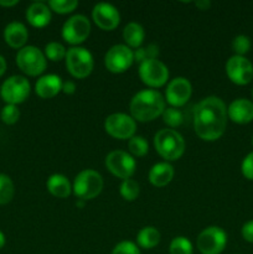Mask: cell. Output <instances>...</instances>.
<instances>
[{
	"label": "cell",
	"instance_id": "cell-7",
	"mask_svg": "<svg viewBox=\"0 0 253 254\" xmlns=\"http://www.w3.org/2000/svg\"><path fill=\"white\" fill-rule=\"evenodd\" d=\"M30 94V83L25 77L11 76L5 79L0 88V96L7 104L22 103Z\"/></svg>",
	"mask_w": 253,
	"mask_h": 254
},
{
	"label": "cell",
	"instance_id": "cell-10",
	"mask_svg": "<svg viewBox=\"0 0 253 254\" xmlns=\"http://www.w3.org/2000/svg\"><path fill=\"white\" fill-rule=\"evenodd\" d=\"M106 166L113 175L126 180L135 171V160L123 150H114L107 155Z\"/></svg>",
	"mask_w": 253,
	"mask_h": 254
},
{
	"label": "cell",
	"instance_id": "cell-37",
	"mask_svg": "<svg viewBox=\"0 0 253 254\" xmlns=\"http://www.w3.org/2000/svg\"><path fill=\"white\" fill-rule=\"evenodd\" d=\"M242 237L245 238L247 242L253 243V220L248 221L243 225L242 227Z\"/></svg>",
	"mask_w": 253,
	"mask_h": 254
},
{
	"label": "cell",
	"instance_id": "cell-24",
	"mask_svg": "<svg viewBox=\"0 0 253 254\" xmlns=\"http://www.w3.org/2000/svg\"><path fill=\"white\" fill-rule=\"evenodd\" d=\"M136 241H138V245L141 248L150 250V248L158 246V243L160 242V232L155 227H151V226L144 227L139 231Z\"/></svg>",
	"mask_w": 253,
	"mask_h": 254
},
{
	"label": "cell",
	"instance_id": "cell-8",
	"mask_svg": "<svg viewBox=\"0 0 253 254\" xmlns=\"http://www.w3.org/2000/svg\"><path fill=\"white\" fill-rule=\"evenodd\" d=\"M227 245V235L216 226L205 228L197 237V248L202 254H220Z\"/></svg>",
	"mask_w": 253,
	"mask_h": 254
},
{
	"label": "cell",
	"instance_id": "cell-12",
	"mask_svg": "<svg viewBox=\"0 0 253 254\" xmlns=\"http://www.w3.org/2000/svg\"><path fill=\"white\" fill-rule=\"evenodd\" d=\"M134 61V52L126 45H114L104 57L106 67L113 73L126 71Z\"/></svg>",
	"mask_w": 253,
	"mask_h": 254
},
{
	"label": "cell",
	"instance_id": "cell-38",
	"mask_svg": "<svg viewBox=\"0 0 253 254\" xmlns=\"http://www.w3.org/2000/svg\"><path fill=\"white\" fill-rule=\"evenodd\" d=\"M62 92L66 94H73L76 92V84L72 81H67L62 83Z\"/></svg>",
	"mask_w": 253,
	"mask_h": 254
},
{
	"label": "cell",
	"instance_id": "cell-9",
	"mask_svg": "<svg viewBox=\"0 0 253 254\" xmlns=\"http://www.w3.org/2000/svg\"><path fill=\"white\" fill-rule=\"evenodd\" d=\"M104 129L109 135L117 139H130L135 133L136 124L133 117L123 113H114L107 117Z\"/></svg>",
	"mask_w": 253,
	"mask_h": 254
},
{
	"label": "cell",
	"instance_id": "cell-11",
	"mask_svg": "<svg viewBox=\"0 0 253 254\" xmlns=\"http://www.w3.org/2000/svg\"><path fill=\"white\" fill-rule=\"evenodd\" d=\"M139 76L141 81L150 87H161L169 78L168 67L159 60H148L139 66Z\"/></svg>",
	"mask_w": 253,
	"mask_h": 254
},
{
	"label": "cell",
	"instance_id": "cell-27",
	"mask_svg": "<svg viewBox=\"0 0 253 254\" xmlns=\"http://www.w3.org/2000/svg\"><path fill=\"white\" fill-rule=\"evenodd\" d=\"M128 148L129 151L135 156H144L149 150L148 141L143 136L139 135H134L133 138H130L128 143Z\"/></svg>",
	"mask_w": 253,
	"mask_h": 254
},
{
	"label": "cell",
	"instance_id": "cell-29",
	"mask_svg": "<svg viewBox=\"0 0 253 254\" xmlns=\"http://www.w3.org/2000/svg\"><path fill=\"white\" fill-rule=\"evenodd\" d=\"M170 254H192V245L185 237H176L170 243Z\"/></svg>",
	"mask_w": 253,
	"mask_h": 254
},
{
	"label": "cell",
	"instance_id": "cell-39",
	"mask_svg": "<svg viewBox=\"0 0 253 254\" xmlns=\"http://www.w3.org/2000/svg\"><path fill=\"white\" fill-rule=\"evenodd\" d=\"M195 5L200 10H208L211 6V1L210 0H198V1L195 2Z\"/></svg>",
	"mask_w": 253,
	"mask_h": 254
},
{
	"label": "cell",
	"instance_id": "cell-25",
	"mask_svg": "<svg viewBox=\"0 0 253 254\" xmlns=\"http://www.w3.org/2000/svg\"><path fill=\"white\" fill-rule=\"evenodd\" d=\"M14 183L5 174H0V205H6L14 197Z\"/></svg>",
	"mask_w": 253,
	"mask_h": 254
},
{
	"label": "cell",
	"instance_id": "cell-20",
	"mask_svg": "<svg viewBox=\"0 0 253 254\" xmlns=\"http://www.w3.org/2000/svg\"><path fill=\"white\" fill-rule=\"evenodd\" d=\"M26 19L32 26L44 27L51 20V10L44 2H32L26 10Z\"/></svg>",
	"mask_w": 253,
	"mask_h": 254
},
{
	"label": "cell",
	"instance_id": "cell-17",
	"mask_svg": "<svg viewBox=\"0 0 253 254\" xmlns=\"http://www.w3.org/2000/svg\"><path fill=\"white\" fill-rule=\"evenodd\" d=\"M227 116L235 123H250L253 121V102L246 98L236 99L227 108Z\"/></svg>",
	"mask_w": 253,
	"mask_h": 254
},
{
	"label": "cell",
	"instance_id": "cell-1",
	"mask_svg": "<svg viewBox=\"0 0 253 254\" xmlns=\"http://www.w3.org/2000/svg\"><path fill=\"white\" fill-rule=\"evenodd\" d=\"M227 108L218 97H207L196 106L193 112L195 131L203 140H216L225 133Z\"/></svg>",
	"mask_w": 253,
	"mask_h": 254
},
{
	"label": "cell",
	"instance_id": "cell-33",
	"mask_svg": "<svg viewBox=\"0 0 253 254\" xmlns=\"http://www.w3.org/2000/svg\"><path fill=\"white\" fill-rule=\"evenodd\" d=\"M251 39L246 35H238L232 41V50L236 52L237 56H243L251 50Z\"/></svg>",
	"mask_w": 253,
	"mask_h": 254
},
{
	"label": "cell",
	"instance_id": "cell-18",
	"mask_svg": "<svg viewBox=\"0 0 253 254\" xmlns=\"http://www.w3.org/2000/svg\"><path fill=\"white\" fill-rule=\"evenodd\" d=\"M27 37H29L27 29L24 24L19 21L10 22L4 30L5 42L12 49H22L24 45L26 44Z\"/></svg>",
	"mask_w": 253,
	"mask_h": 254
},
{
	"label": "cell",
	"instance_id": "cell-6",
	"mask_svg": "<svg viewBox=\"0 0 253 254\" xmlns=\"http://www.w3.org/2000/svg\"><path fill=\"white\" fill-rule=\"evenodd\" d=\"M66 66L76 78H84L93 69V57L83 47H71L66 54Z\"/></svg>",
	"mask_w": 253,
	"mask_h": 254
},
{
	"label": "cell",
	"instance_id": "cell-42",
	"mask_svg": "<svg viewBox=\"0 0 253 254\" xmlns=\"http://www.w3.org/2000/svg\"><path fill=\"white\" fill-rule=\"evenodd\" d=\"M4 246H5V236H4V233L0 231V250H1Z\"/></svg>",
	"mask_w": 253,
	"mask_h": 254
},
{
	"label": "cell",
	"instance_id": "cell-26",
	"mask_svg": "<svg viewBox=\"0 0 253 254\" xmlns=\"http://www.w3.org/2000/svg\"><path fill=\"white\" fill-rule=\"evenodd\" d=\"M121 195L124 200L133 201L139 196V185L131 179L123 180L121 185Z\"/></svg>",
	"mask_w": 253,
	"mask_h": 254
},
{
	"label": "cell",
	"instance_id": "cell-34",
	"mask_svg": "<svg viewBox=\"0 0 253 254\" xmlns=\"http://www.w3.org/2000/svg\"><path fill=\"white\" fill-rule=\"evenodd\" d=\"M20 118V111L14 104H6L1 111V121L7 126L15 124Z\"/></svg>",
	"mask_w": 253,
	"mask_h": 254
},
{
	"label": "cell",
	"instance_id": "cell-32",
	"mask_svg": "<svg viewBox=\"0 0 253 254\" xmlns=\"http://www.w3.org/2000/svg\"><path fill=\"white\" fill-rule=\"evenodd\" d=\"M45 54H46V56L49 57L51 61H60V60H62L63 57H66V49H64V46L62 44H60V42H50V44L46 45V47H45Z\"/></svg>",
	"mask_w": 253,
	"mask_h": 254
},
{
	"label": "cell",
	"instance_id": "cell-3",
	"mask_svg": "<svg viewBox=\"0 0 253 254\" xmlns=\"http://www.w3.org/2000/svg\"><path fill=\"white\" fill-rule=\"evenodd\" d=\"M154 145L156 151L166 160H176L185 151L184 138L173 129H161L155 134Z\"/></svg>",
	"mask_w": 253,
	"mask_h": 254
},
{
	"label": "cell",
	"instance_id": "cell-5",
	"mask_svg": "<svg viewBox=\"0 0 253 254\" xmlns=\"http://www.w3.org/2000/svg\"><path fill=\"white\" fill-rule=\"evenodd\" d=\"M16 64L24 73L37 76L46 68V59L39 47L24 46L16 55Z\"/></svg>",
	"mask_w": 253,
	"mask_h": 254
},
{
	"label": "cell",
	"instance_id": "cell-35",
	"mask_svg": "<svg viewBox=\"0 0 253 254\" xmlns=\"http://www.w3.org/2000/svg\"><path fill=\"white\" fill-rule=\"evenodd\" d=\"M112 254H140L139 248L130 241H123L114 247Z\"/></svg>",
	"mask_w": 253,
	"mask_h": 254
},
{
	"label": "cell",
	"instance_id": "cell-40",
	"mask_svg": "<svg viewBox=\"0 0 253 254\" xmlns=\"http://www.w3.org/2000/svg\"><path fill=\"white\" fill-rule=\"evenodd\" d=\"M17 0H0V6H4V7H10V6H14V5L17 4Z\"/></svg>",
	"mask_w": 253,
	"mask_h": 254
},
{
	"label": "cell",
	"instance_id": "cell-15",
	"mask_svg": "<svg viewBox=\"0 0 253 254\" xmlns=\"http://www.w3.org/2000/svg\"><path fill=\"white\" fill-rule=\"evenodd\" d=\"M92 16H93L97 26L103 30L116 29L119 24V20H121L117 7L112 4H108V2H98L97 5H94Z\"/></svg>",
	"mask_w": 253,
	"mask_h": 254
},
{
	"label": "cell",
	"instance_id": "cell-43",
	"mask_svg": "<svg viewBox=\"0 0 253 254\" xmlns=\"http://www.w3.org/2000/svg\"><path fill=\"white\" fill-rule=\"evenodd\" d=\"M82 201H83V200L78 201V202H77V206H79V207H82V206H83V202H82Z\"/></svg>",
	"mask_w": 253,
	"mask_h": 254
},
{
	"label": "cell",
	"instance_id": "cell-36",
	"mask_svg": "<svg viewBox=\"0 0 253 254\" xmlns=\"http://www.w3.org/2000/svg\"><path fill=\"white\" fill-rule=\"evenodd\" d=\"M241 170H242L243 176L248 180H253V151L248 154L242 161L241 165Z\"/></svg>",
	"mask_w": 253,
	"mask_h": 254
},
{
	"label": "cell",
	"instance_id": "cell-23",
	"mask_svg": "<svg viewBox=\"0 0 253 254\" xmlns=\"http://www.w3.org/2000/svg\"><path fill=\"white\" fill-rule=\"evenodd\" d=\"M144 36V29L141 25L136 24V22H129L123 30V39L126 44L130 47H135L138 49L143 42Z\"/></svg>",
	"mask_w": 253,
	"mask_h": 254
},
{
	"label": "cell",
	"instance_id": "cell-2",
	"mask_svg": "<svg viewBox=\"0 0 253 254\" xmlns=\"http://www.w3.org/2000/svg\"><path fill=\"white\" fill-rule=\"evenodd\" d=\"M165 109V101L158 91L144 89L131 98L130 113L133 119L150 122L161 116Z\"/></svg>",
	"mask_w": 253,
	"mask_h": 254
},
{
	"label": "cell",
	"instance_id": "cell-13",
	"mask_svg": "<svg viewBox=\"0 0 253 254\" xmlns=\"http://www.w3.org/2000/svg\"><path fill=\"white\" fill-rule=\"evenodd\" d=\"M226 72H227L228 78L233 83L238 86H245L250 83L253 78V64L245 56L235 55L226 64Z\"/></svg>",
	"mask_w": 253,
	"mask_h": 254
},
{
	"label": "cell",
	"instance_id": "cell-19",
	"mask_svg": "<svg viewBox=\"0 0 253 254\" xmlns=\"http://www.w3.org/2000/svg\"><path fill=\"white\" fill-rule=\"evenodd\" d=\"M62 91V81L56 74H46L37 79L35 92L41 98H52Z\"/></svg>",
	"mask_w": 253,
	"mask_h": 254
},
{
	"label": "cell",
	"instance_id": "cell-4",
	"mask_svg": "<svg viewBox=\"0 0 253 254\" xmlns=\"http://www.w3.org/2000/svg\"><path fill=\"white\" fill-rule=\"evenodd\" d=\"M103 189V179L97 171L83 170L76 176L73 192L79 200H91L98 196Z\"/></svg>",
	"mask_w": 253,
	"mask_h": 254
},
{
	"label": "cell",
	"instance_id": "cell-22",
	"mask_svg": "<svg viewBox=\"0 0 253 254\" xmlns=\"http://www.w3.org/2000/svg\"><path fill=\"white\" fill-rule=\"evenodd\" d=\"M47 190L50 191V193L56 197L64 198L67 196H69L71 193V185H69V181L67 180L66 176L61 175V174H55L51 175L47 180Z\"/></svg>",
	"mask_w": 253,
	"mask_h": 254
},
{
	"label": "cell",
	"instance_id": "cell-16",
	"mask_svg": "<svg viewBox=\"0 0 253 254\" xmlns=\"http://www.w3.org/2000/svg\"><path fill=\"white\" fill-rule=\"evenodd\" d=\"M191 96V83L184 77L174 78L166 88V101L174 107H181Z\"/></svg>",
	"mask_w": 253,
	"mask_h": 254
},
{
	"label": "cell",
	"instance_id": "cell-21",
	"mask_svg": "<svg viewBox=\"0 0 253 254\" xmlns=\"http://www.w3.org/2000/svg\"><path fill=\"white\" fill-rule=\"evenodd\" d=\"M174 178V168L168 163H158L149 171V181L156 188L168 185Z\"/></svg>",
	"mask_w": 253,
	"mask_h": 254
},
{
	"label": "cell",
	"instance_id": "cell-44",
	"mask_svg": "<svg viewBox=\"0 0 253 254\" xmlns=\"http://www.w3.org/2000/svg\"><path fill=\"white\" fill-rule=\"evenodd\" d=\"M252 145H253V138H252Z\"/></svg>",
	"mask_w": 253,
	"mask_h": 254
},
{
	"label": "cell",
	"instance_id": "cell-14",
	"mask_svg": "<svg viewBox=\"0 0 253 254\" xmlns=\"http://www.w3.org/2000/svg\"><path fill=\"white\" fill-rule=\"evenodd\" d=\"M91 31L89 20L83 15H73L69 17L62 27V37L68 44L77 45L83 42Z\"/></svg>",
	"mask_w": 253,
	"mask_h": 254
},
{
	"label": "cell",
	"instance_id": "cell-28",
	"mask_svg": "<svg viewBox=\"0 0 253 254\" xmlns=\"http://www.w3.org/2000/svg\"><path fill=\"white\" fill-rule=\"evenodd\" d=\"M159 55V49L156 45H148L145 47H138L136 51L134 52V60L136 62H144L148 61V60H154L156 59Z\"/></svg>",
	"mask_w": 253,
	"mask_h": 254
},
{
	"label": "cell",
	"instance_id": "cell-30",
	"mask_svg": "<svg viewBox=\"0 0 253 254\" xmlns=\"http://www.w3.org/2000/svg\"><path fill=\"white\" fill-rule=\"evenodd\" d=\"M163 121L168 124L169 127H173V128H176V127L181 126L184 121L183 113H181L179 109L174 108V107H170V108H165L163 112Z\"/></svg>",
	"mask_w": 253,
	"mask_h": 254
},
{
	"label": "cell",
	"instance_id": "cell-41",
	"mask_svg": "<svg viewBox=\"0 0 253 254\" xmlns=\"http://www.w3.org/2000/svg\"><path fill=\"white\" fill-rule=\"evenodd\" d=\"M5 71H6V61H5L4 57L0 55V77L5 73Z\"/></svg>",
	"mask_w": 253,
	"mask_h": 254
},
{
	"label": "cell",
	"instance_id": "cell-31",
	"mask_svg": "<svg viewBox=\"0 0 253 254\" xmlns=\"http://www.w3.org/2000/svg\"><path fill=\"white\" fill-rule=\"evenodd\" d=\"M49 6L59 14H67L73 11L78 6V2L77 0H51L49 1Z\"/></svg>",
	"mask_w": 253,
	"mask_h": 254
},
{
	"label": "cell",
	"instance_id": "cell-45",
	"mask_svg": "<svg viewBox=\"0 0 253 254\" xmlns=\"http://www.w3.org/2000/svg\"><path fill=\"white\" fill-rule=\"evenodd\" d=\"M252 97H253V91H252Z\"/></svg>",
	"mask_w": 253,
	"mask_h": 254
}]
</instances>
